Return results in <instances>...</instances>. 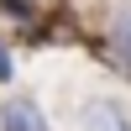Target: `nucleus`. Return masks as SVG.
Instances as JSON below:
<instances>
[{
	"mask_svg": "<svg viewBox=\"0 0 131 131\" xmlns=\"http://www.w3.org/2000/svg\"><path fill=\"white\" fill-rule=\"evenodd\" d=\"M0 131H47V115H42V105H37V100L10 94V100L0 105Z\"/></svg>",
	"mask_w": 131,
	"mask_h": 131,
	"instance_id": "nucleus-1",
	"label": "nucleus"
},
{
	"mask_svg": "<svg viewBox=\"0 0 131 131\" xmlns=\"http://www.w3.org/2000/svg\"><path fill=\"white\" fill-rule=\"evenodd\" d=\"M110 58L121 68V79H131V0L110 16Z\"/></svg>",
	"mask_w": 131,
	"mask_h": 131,
	"instance_id": "nucleus-2",
	"label": "nucleus"
},
{
	"mask_svg": "<svg viewBox=\"0 0 131 131\" xmlns=\"http://www.w3.org/2000/svg\"><path fill=\"white\" fill-rule=\"evenodd\" d=\"M84 131H131V121H126V110L115 100H94L84 110Z\"/></svg>",
	"mask_w": 131,
	"mask_h": 131,
	"instance_id": "nucleus-3",
	"label": "nucleus"
},
{
	"mask_svg": "<svg viewBox=\"0 0 131 131\" xmlns=\"http://www.w3.org/2000/svg\"><path fill=\"white\" fill-rule=\"evenodd\" d=\"M58 0H0V10L5 16H16V21H37L42 10H52Z\"/></svg>",
	"mask_w": 131,
	"mask_h": 131,
	"instance_id": "nucleus-4",
	"label": "nucleus"
},
{
	"mask_svg": "<svg viewBox=\"0 0 131 131\" xmlns=\"http://www.w3.org/2000/svg\"><path fill=\"white\" fill-rule=\"evenodd\" d=\"M10 79H16V58H10L5 37H0V84H10Z\"/></svg>",
	"mask_w": 131,
	"mask_h": 131,
	"instance_id": "nucleus-5",
	"label": "nucleus"
}]
</instances>
